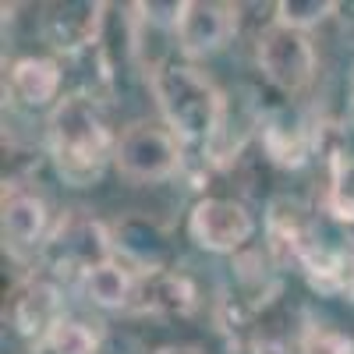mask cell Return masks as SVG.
Masks as SVG:
<instances>
[{"mask_svg": "<svg viewBox=\"0 0 354 354\" xmlns=\"http://www.w3.org/2000/svg\"><path fill=\"white\" fill-rule=\"evenodd\" d=\"M106 25L103 0H57L39 15V36L64 57H78L93 50Z\"/></svg>", "mask_w": 354, "mask_h": 354, "instance_id": "52a82bcc", "label": "cell"}, {"mask_svg": "<svg viewBox=\"0 0 354 354\" xmlns=\"http://www.w3.org/2000/svg\"><path fill=\"white\" fill-rule=\"evenodd\" d=\"M305 354H354V344L333 330H308Z\"/></svg>", "mask_w": 354, "mask_h": 354, "instance_id": "ac0fdd59", "label": "cell"}, {"mask_svg": "<svg viewBox=\"0 0 354 354\" xmlns=\"http://www.w3.org/2000/svg\"><path fill=\"white\" fill-rule=\"evenodd\" d=\"M8 319L18 337L32 340L36 347L46 344V337L53 333V326L64 319V294L61 283H57L50 273H36V277H25L11 301H8Z\"/></svg>", "mask_w": 354, "mask_h": 354, "instance_id": "9c48e42d", "label": "cell"}, {"mask_svg": "<svg viewBox=\"0 0 354 354\" xmlns=\"http://www.w3.org/2000/svg\"><path fill=\"white\" fill-rule=\"evenodd\" d=\"M351 294H354V287H351Z\"/></svg>", "mask_w": 354, "mask_h": 354, "instance_id": "44dd1931", "label": "cell"}, {"mask_svg": "<svg viewBox=\"0 0 354 354\" xmlns=\"http://www.w3.org/2000/svg\"><path fill=\"white\" fill-rule=\"evenodd\" d=\"M248 354H294L290 340L280 337V333H270V330H259L248 344Z\"/></svg>", "mask_w": 354, "mask_h": 354, "instance_id": "d6986e66", "label": "cell"}, {"mask_svg": "<svg viewBox=\"0 0 354 354\" xmlns=\"http://www.w3.org/2000/svg\"><path fill=\"white\" fill-rule=\"evenodd\" d=\"M103 347V330L96 322H85V319H61L53 326V333L46 337L43 351L50 354H100Z\"/></svg>", "mask_w": 354, "mask_h": 354, "instance_id": "2e32d148", "label": "cell"}, {"mask_svg": "<svg viewBox=\"0 0 354 354\" xmlns=\"http://www.w3.org/2000/svg\"><path fill=\"white\" fill-rule=\"evenodd\" d=\"M64 71L53 57H21L8 71V93L21 103V106H50L61 93ZM53 110V106H50Z\"/></svg>", "mask_w": 354, "mask_h": 354, "instance_id": "4fadbf2b", "label": "cell"}, {"mask_svg": "<svg viewBox=\"0 0 354 354\" xmlns=\"http://www.w3.org/2000/svg\"><path fill=\"white\" fill-rule=\"evenodd\" d=\"M82 287H85V298L93 301L96 308H106V312H124L135 305V294H138V273L131 270L128 262L121 259H110L96 270H88L82 277Z\"/></svg>", "mask_w": 354, "mask_h": 354, "instance_id": "9a60e30c", "label": "cell"}, {"mask_svg": "<svg viewBox=\"0 0 354 354\" xmlns=\"http://www.w3.org/2000/svg\"><path fill=\"white\" fill-rule=\"evenodd\" d=\"M273 21L283 28H294V32H308V28L322 25L330 15H337L333 0H280L273 8Z\"/></svg>", "mask_w": 354, "mask_h": 354, "instance_id": "e0dca14e", "label": "cell"}, {"mask_svg": "<svg viewBox=\"0 0 354 354\" xmlns=\"http://www.w3.org/2000/svg\"><path fill=\"white\" fill-rule=\"evenodd\" d=\"M255 64L262 78L273 88H280L283 96H301L315 82L319 57L308 32H294V28L273 21L255 36Z\"/></svg>", "mask_w": 354, "mask_h": 354, "instance_id": "5b68a950", "label": "cell"}, {"mask_svg": "<svg viewBox=\"0 0 354 354\" xmlns=\"http://www.w3.org/2000/svg\"><path fill=\"white\" fill-rule=\"evenodd\" d=\"M113 167L131 185H160L181 170V142L167 124L135 121L117 135Z\"/></svg>", "mask_w": 354, "mask_h": 354, "instance_id": "277c9868", "label": "cell"}, {"mask_svg": "<svg viewBox=\"0 0 354 354\" xmlns=\"http://www.w3.org/2000/svg\"><path fill=\"white\" fill-rule=\"evenodd\" d=\"M262 145L266 153H270V160L277 167H305L308 163V153H312V135L305 128V121L298 113L290 110H277L266 117L262 124Z\"/></svg>", "mask_w": 354, "mask_h": 354, "instance_id": "5bb4252c", "label": "cell"}, {"mask_svg": "<svg viewBox=\"0 0 354 354\" xmlns=\"http://www.w3.org/2000/svg\"><path fill=\"white\" fill-rule=\"evenodd\" d=\"M39 259L50 270V277L61 280V277H85L88 270L117 259V252L106 223L93 220L85 209H68L53 223Z\"/></svg>", "mask_w": 354, "mask_h": 354, "instance_id": "3957f363", "label": "cell"}, {"mask_svg": "<svg viewBox=\"0 0 354 354\" xmlns=\"http://www.w3.org/2000/svg\"><path fill=\"white\" fill-rule=\"evenodd\" d=\"M113 238V252L121 255V262H128L135 273H156L167 270L170 259V238L160 223H153L149 216L128 213L110 227Z\"/></svg>", "mask_w": 354, "mask_h": 354, "instance_id": "8fae6325", "label": "cell"}, {"mask_svg": "<svg viewBox=\"0 0 354 354\" xmlns=\"http://www.w3.org/2000/svg\"><path fill=\"white\" fill-rule=\"evenodd\" d=\"M149 85L163 124L181 145H209L216 138L227 113V96L205 71H198L195 64L167 61L149 75Z\"/></svg>", "mask_w": 354, "mask_h": 354, "instance_id": "7a4b0ae2", "label": "cell"}, {"mask_svg": "<svg viewBox=\"0 0 354 354\" xmlns=\"http://www.w3.org/2000/svg\"><path fill=\"white\" fill-rule=\"evenodd\" d=\"M241 8L238 4H216V0H185V15L177 21V50L188 61H205L220 53L238 36Z\"/></svg>", "mask_w": 354, "mask_h": 354, "instance_id": "ba28073f", "label": "cell"}, {"mask_svg": "<svg viewBox=\"0 0 354 354\" xmlns=\"http://www.w3.org/2000/svg\"><path fill=\"white\" fill-rule=\"evenodd\" d=\"M0 223H4V248L18 262L39 259L50 230H53L46 202L32 192H21V188L4 192V220Z\"/></svg>", "mask_w": 354, "mask_h": 354, "instance_id": "30bf717a", "label": "cell"}, {"mask_svg": "<svg viewBox=\"0 0 354 354\" xmlns=\"http://www.w3.org/2000/svg\"><path fill=\"white\" fill-rule=\"evenodd\" d=\"M156 354H198V351H192V347H160Z\"/></svg>", "mask_w": 354, "mask_h": 354, "instance_id": "ffe728a7", "label": "cell"}, {"mask_svg": "<svg viewBox=\"0 0 354 354\" xmlns=\"http://www.w3.org/2000/svg\"><path fill=\"white\" fill-rule=\"evenodd\" d=\"M255 234V216L238 198H198L188 213V238L213 255H238Z\"/></svg>", "mask_w": 354, "mask_h": 354, "instance_id": "8992f818", "label": "cell"}, {"mask_svg": "<svg viewBox=\"0 0 354 354\" xmlns=\"http://www.w3.org/2000/svg\"><path fill=\"white\" fill-rule=\"evenodd\" d=\"M198 301L195 283L177 273V270H156V273H138V294H135V312H153V315H170L181 319L192 315Z\"/></svg>", "mask_w": 354, "mask_h": 354, "instance_id": "7c38bea8", "label": "cell"}, {"mask_svg": "<svg viewBox=\"0 0 354 354\" xmlns=\"http://www.w3.org/2000/svg\"><path fill=\"white\" fill-rule=\"evenodd\" d=\"M46 149L64 185L88 188L103 177L106 163H113L117 138L93 96L68 93L46 113Z\"/></svg>", "mask_w": 354, "mask_h": 354, "instance_id": "6da1fadb", "label": "cell"}]
</instances>
